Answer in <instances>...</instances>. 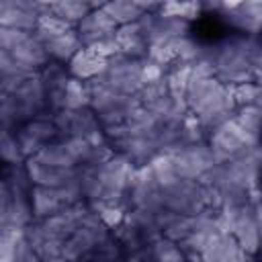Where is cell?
<instances>
[{"mask_svg":"<svg viewBox=\"0 0 262 262\" xmlns=\"http://www.w3.org/2000/svg\"><path fill=\"white\" fill-rule=\"evenodd\" d=\"M260 117H262V108L260 104H242L235 108L233 119L250 133L260 135Z\"/></svg>","mask_w":262,"mask_h":262,"instance_id":"f1b7e54d","label":"cell"},{"mask_svg":"<svg viewBox=\"0 0 262 262\" xmlns=\"http://www.w3.org/2000/svg\"><path fill=\"white\" fill-rule=\"evenodd\" d=\"M29 201H31V209H33V219H45L66 207V203L59 194V188H53V186L33 184L29 190Z\"/></svg>","mask_w":262,"mask_h":262,"instance_id":"ac0fdd59","label":"cell"},{"mask_svg":"<svg viewBox=\"0 0 262 262\" xmlns=\"http://www.w3.org/2000/svg\"><path fill=\"white\" fill-rule=\"evenodd\" d=\"M115 39L119 43L121 53L129 57H145L147 53V29L143 23V16H139L133 23L119 25L115 31Z\"/></svg>","mask_w":262,"mask_h":262,"instance_id":"2e32d148","label":"cell"},{"mask_svg":"<svg viewBox=\"0 0 262 262\" xmlns=\"http://www.w3.org/2000/svg\"><path fill=\"white\" fill-rule=\"evenodd\" d=\"M162 207L160 199V184L154 178L147 164L135 166L129 176L127 186V209H147L158 211Z\"/></svg>","mask_w":262,"mask_h":262,"instance_id":"9c48e42d","label":"cell"},{"mask_svg":"<svg viewBox=\"0 0 262 262\" xmlns=\"http://www.w3.org/2000/svg\"><path fill=\"white\" fill-rule=\"evenodd\" d=\"M141 12H156L164 4V0H131Z\"/></svg>","mask_w":262,"mask_h":262,"instance_id":"836d02e7","label":"cell"},{"mask_svg":"<svg viewBox=\"0 0 262 262\" xmlns=\"http://www.w3.org/2000/svg\"><path fill=\"white\" fill-rule=\"evenodd\" d=\"M160 199L162 207L180 215H196L209 207V192L199 180L178 178L172 184L160 188Z\"/></svg>","mask_w":262,"mask_h":262,"instance_id":"8992f818","label":"cell"},{"mask_svg":"<svg viewBox=\"0 0 262 262\" xmlns=\"http://www.w3.org/2000/svg\"><path fill=\"white\" fill-rule=\"evenodd\" d=\"M41 10L35 0H0V25L33 31Z\"/></svg>","mask_w":262,"mask_h":262,"instance_id":"7c38bea8","label":"cell"},{"mask_svg":"<svg viewBox=\"0 0 262 262\" xmlns=\"http://www.w3.org/2000/svg\"><path fill=\"white\" fill-rule=\"evenodd\" d=\"M35 158L41 160L43 164L59 166V168H74V166H78L76 160L72 158V154L68 151L66 143H63L61 139H53V141L43 143V145L37 149Z\"/></svg>","mask_w":262,"mask_h":262,"instance_id":"7402d4cb","label":"cell"},{"mask_svg":"<svg viewBox=\"0 0 262 262\" xmlns=\"http://www.w3.org/2000/svg\"><path fill=\"white\" fill-rule=\"evenodd\" d=\"M246 0H221V4H223V10H231V8H235V6H239V4H244Z\"/></svg>","mask_w":262,"mask_h":262,"instance_id":"e575fe53","label":"cell"},{"mask_svg":"<svg viewBox=\"0 0 262 262\" xmlns=\"http://www.w3.org/2000/svg\"><path fill=\"white\" fill-rule=\"evenodd\" d=\"M170 156H172V164H174L176 176L178 178H186V180H199L201 174H205L211 166L217 164L207 139L184 143L182 147L170 151Z\"/></svg>","mask_w":262,"mask_h":262,"instance_id":"ba28073f","label":"cell"},{"mask_svg":"<svg viewBox=\"0 0 262 262\" xmlns=\"http://www.w3.org/2000/svg\"><path fill=\"white\" fill-rule=\"evenodd\" d=\"M215 76L225 84L258 80L260 76V43L258 35H237L207 47Z\"/></svg>","mask_w":262,"mask_h":262,"instance_id":"7a4b0ae2","label":"cell"},{"mask_svg":"<svg viewBox=\"0 0 262 262\" xmlns=\"http://www.w3.org/2000/svg\"><path fill=\"white\" fill-rule=\"evenodd\" d=\"M10 53H12L14 61L18 63V68H20L23 72H27V74L41 72V70L51 61V57H49L45 45L33 35V31L27 33V35L10 49Z\"/></svg>","mask_w":262,"mask_h":262,"instance_id":"4fadbf2b","label":"cell"},{"mask_svg":"<svg viewBox=\"0 0 262 262\" xmlns=\"http://www.w3.org/2000/svg\"><path fill=\"white\" fill-rule=\"evenodd\" d=\"M205 139H207L217 162L233 160V158L260 145V135L246 131L233 117L223 121L221 125H217L213 131H209Z\"/></svg>","mask_w":262,"mask_h":262,"instance_id":"277c9868","label":"cell"},{"mask_svg":"<svg viewBox=\"0 0 262 262\" xmlns=\"http://www.w3.org/2000/svg\"><path fill=\"white\" fill-rule=\"evenodd\" d=\"M133 168L123 154L115 151L104 164L96 166L94 186L86 203H113L127 209V186Z\"/></svg>","mask_w":262,"mask_h":262,"instance_id":"3957f363","label":"cell"},{"mask_svg":"<svg viewBox=\"0 0 262 262\" xmlns=\"http://www.w3.org/2000/svg\"><path fill=\"white\" fill-rule=\"evenodd\" d=\"M80 2H86V0H80ZM86 4H88V2H86Z\"/></svg>","mask_w":262,"mask_h":262,"instance_id":"74e56055","label":"cell"},{"mask_svg":"<svg viewBox=\"0 0 262 262\" xmlns=\"http://www.w3.org/2000/svg\"><path fill=\"white\" fill-rule=\"evenodd\" d=\"M47 10H51L55 16H59L66 23H70L72 27H76L88 14L90 6L86 2H80V0H55Z\"/></svg>","mask_w":262,"mask_h":262,"instance_id":"cb8c5ba5","label":"cell"},{"mask_svg":"<svg viewBox=\"0 0 262 262\" xmlns=\"http://www.w3.org/2000/svg\"><path fill=\"white\" fill-rule=\"evenodd\" d=\"M33 260H39L33 246L29 244V239L25 237V231L20 233V237L16 239V246H14V262H33Z\"/></svg>","mask_w":262,"mask_h":262,"instance_id":"1f68e13d","label":"cell"},{"mask_svg":"<svg viewBox=\"0 0 262 262\" xmlns=\"http://www.w3.org/2000/svg\"><path fill=\"white\" fill-rule=\"evenodd\" d=\"M106 66V57H102L100 53H96L92 47L82 45L68 61V74L72 78H78L82 82H90L94 80Z\"/></svg>","mask_w":262,"mask_h":262,"instance_id":"e0dca14e","label":"cell"},{"mask_svg":"<svg viewBox=\"0 0 262 262\" xmlns=\"http://www.w3.org/2000/svg\"><path fill=\"white\" fill-rule=\"evenodd\" d=\"M229 86H231V96H233L235 106H242V104H260L262 90H260L258 80H248V82L229 84Z\"/></svg>","mask_w":262,"mask_h":262,"instance_id":"83f0119b","label":"cell"},{"mask_svg":"<svg viewBox=\"0 0 262 262\" xmlns=\"http://www.w3.org/2000/svg\"><path fill=\"white\" fill-rule=\"evenodd\" d=\"M78 33V39L82 45L90 47L96 41H102L106 37H113L117 31V23L102 10V8H90L88 14L74 27Z\"/></svg>","mask_w":262,"mask_h":262,"instance_id":"5bb4252c","label":"cell"},{"mask_svg":"<svg viewBox=\"0 0 262 262\" xmlns=\"http://www.w3.org/2000/svg\"><path fill=\"white\" fill-rule=\"evenodd\" d=\"M10 203H8V213H6V221L4 225L8 227H27L33 221V209H31V201H29V192H18V190H10Z\"/></svg>","mask_w":262,"mask_h":262,"instance_id":"44dd1931","label":"cell"},{"mask_svg":"<svg viewBox=\"0 0 262 262\" xmlns=\"http://www.w3.org/2000/svg\"><path fill=\"white\" fill-rule=\"evenodd\" d=\"M149 250H151V260H158V262H180L186 258L178 242H172L164 235L154 239L149 244Z\"/></svg>","mask_w":262,"mask_h":262,"instance_id":"484cf974","label":"cell"},{"mask_svg":"<svg viewBox=\"0 0 262 262\" xmlns=\"http://www.w3.org/2000/svg\"><path fill=\"white\" fill-rule=\"evenodd\" d=\"M184 102L188 113L199 121L205 137L217 125L231 119L237 108L231 96V86L221 82L215 74L190 78L184 92Z\"/></svg>","mask_w":262,"mask_h":262,"instance_id":"6da1fadb","label":"cell"},{"mask_svg":"<svg viewBox=\"0 0 262 262\" xmlns=\"http://www.w3.org/2000/svg\"><path fill=\"white\" fill-rule=\"evenodd\" d=\"M14 135H16V141H18V147H20V154L25 158L29 156H35L37 149L47 143V141H53L59 137L57 133V127L53 123V117L43 113V115H37L29 121H25L23 125H18L14 129Z\"/></svg>","mask_w":262,"mask_h":262,"instance_id":"30bf717a","label":"cell"},{"mask_svg":"<svg viewBox=\"0 0 262 262\" xmlns=\"http://www.w3.org/2000/svg\"><path fill=\"white\" fill-rule=\"evenodd\" d=\"M0 162L2 164H23L25 156L20 154L14 129L0 127Z\"/></svg>","mask_w":262,"mask_h":262,"instance_id":"4316f807","label":"cell"},{"mask_svg":"<svg viewBox=\"0 0 262 262\" xmlns=\"http://www.w3.org/2000/svg\"><path fill=\"white\" fill-rule=\"evenodd\" d=\"M92 82H98V84H102L115 92H121V94H137L139 88L143 86L141 59L129 57L125 53H117L106 59L104 70Z\"/></svg>","mask_w":262,"mask_h":262,"instance_id":"5b68a950","label":"cell"},{"mask_svg":"<svg viewBox=\"0 0 262 262\" xmlns=\"http://www.w3.org/2000/svg\"><path fill=\"white\" fill-rule=\"evenodd\" d=\"M23 164H25V170L29 174L31 184H39V186L59 188V186L68 184L72 178H76V174H78V166H74V168L49 166V164H43L41 160H37L35 156L25 158Z\"/></svg>","mask_w":262,"mask_h":262,"instance_id":"9a60e30c","label":"cell"},{"mask_svg":"<svg viewBox=\"0 0 262 262\" xmlns=\"http://www.w3.org/2000/svg\"><path fill=\"white\" fill-rule=\"evenodd\" d=\"M111 235V229L100 221V217L90 209L84 223L66 237L63 242V260H82L88 258V254L106 237Z\"/></svg>","mask_w":262,"mask_h":262,"instance_id":"52a82bcc","label":"cell"},{"mask_svg":"<svg viewBox=\"0 0 262 262\" xmlns=\"http://www.w3.org/2000/svg\"><path fill=\"white\" fill-rule=\"evenodd\" d=\"M229 16L227 20L231 23V27H235L239 33H246V35H258V29H260V16H262V10H260V0H246L244 4L231 8V10H225Z\"/></svg>","mask_w":262,"mask_h":262,"instance_id":"d6986e66","label":"cell"},{"mask_svg":"<svg viewBox=\"0 0 262 262\" xmlns=\"http://www.w3.org/2000/svg\"><path fill=\"white\" fill-rule=\"evenodd\" d=\"M61 141L66 143L68 151L72 154V158L76 160V164H84L92 151V145L86 137H78V135H70V137H61Z\"/></svg>","mask_w":262,"mask_h":262,"instance_id":"4dcf8cb0","label":"cell"},{"mask_svg":"<svg viewBox=\"0 0 262 262\" xmlns=\"http://www.w3.org/2000/svg\"><path fill=\"white\" fill-rule=\"evenodd\" d=\"M53 2H55V0H35V4H37L39 8H49Z\"/></svg>","mask_w":262,"mask_h":262,"instance_id":"8d00e7d4","label":"cell"},{"mask_svg":"<svg viewBox=\"0 0 262 262\" xmlns=\"http://www.w3.org/2000/svg\"><path fill=\"white\" fill-rule=\"evenodd\" d=\"M10 188L6 184V180L0 176V225H4L6 221V213H8V203H10Z\"/></svg>","mask_w":262,"mask_h":262,"instance_id":"d6a6232c","label":"cell"},{"mask_svg":"<svg viewBox=\"0 0 262 262\" xmlns=\"http://www.w3.org/2000/svg\"><path fill=\"white\" fill-rule=\"evenodd\" d=\"M23 229L0 225V262H14V246H16V239L20 237Z\"/></svg>","mask_w":262,"mask_h":262,"instance_id":"f546056e","label":"cell"},{"mask_svg":"<svg viewBox=\"0 0 262 262\" xmlns=\"http://www.w3.org/2000/svg\"><path fill=\"white\" fill-rule=\"evenodd\" d=\"M102 10L117 23V27H119V25L133 23V20H137V18L143 14L131 0H108V2L102 6Z\"/></svg>","mask_w":262,"mask_h":262,"instance_id":"d4e9b609","label":"cell"},{"mask_svg":"<svg viewBox=\"0 0 262 262\" xmlns=\"http://www.w3.org/2000/svg\"><path fill=\"white\" fill-rule=\"evenodd\" d=\"M86 2H88V6H90V8H102L108 0H86Z\"/></svg>","mask_w":262,"mask_h":262,"instance_id":"d590c367","label":"cell"},{"mask_svg":"<svg viewBox=\"0 0 262 262\" xmlns=\"http://www.w3.org/2000/svg\"><path fill=\"white\" fill-rule=\"evenodd\" d=\"M80 47H82V43L78 39L76 29H70V31H66V33H61V35H57L45 43V49H47L51 61H57V63H68L70 57Z\"/></svg>","mask_w":262,"mask_h":262,"instance_id":"ffe728a7","label":"cell"},{"mask_svg":"<svg viewBox=\"0 0 262 262\" xmlns=\"http://www.w3.org/2000/svg\"><path fill=\"white\" fill-rule=\"evenodd\" d=\"M90 104V88L88 82H82L78 78H68L66 92H63V108H84Z\"/></svg>","mask_w":262,"mask_h":262,"instance_id":"603a6c76","label":"cell"},{"mask_svg":"<svg viewBox=\"0 0 262 262\" xmlns=\"http://www.w3.org/2000/svg\"><path fill=\"white\" fill-rule=\"evenodd\" d=\"M252 256H248L242 246L237 244V239L233 237V233L229 231H213L201 252V260L207 262H242V260H250Z\"/></svg>","mask_w":262,"mask_h":262,"instance_id":"8fae6325","label":"cell"}]
</instances>
